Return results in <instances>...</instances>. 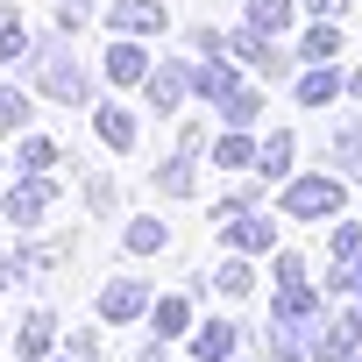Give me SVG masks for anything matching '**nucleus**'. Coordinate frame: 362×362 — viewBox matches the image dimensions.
Segmentation results:
<instances>
[{"label": "nucleus", "mask_w": 362, "mask_h": 362, "mask_svg": "<svg viewBox=\"0 0 362 362\" xmlns=\"http://www.w3.org/2000/svg\"><path fill=\"white\" fill-rule=\"evenodd\" d=\"M29 57H36V86H43V100H57V107H78L86 100V71H78V57L50 36V43H29Z\"/></svg>", "instance_id": "obj_1"}, {"label": "nucleus", "mask_w": 362, "mask_h": 362, "mask_svg": "<svg viewBox=\"0 0 362 362\" xmlns=\"http://www.w3.org/2000/svg\"><path fill=\"white\" fill-rule=\"evenodd\" d=\"M284 214L291 221H334L341 214V177H291L284 185Z\"/></svg>", "instance_id": "obj_2"}, {"label": "nucleus", "mask_w": 362, "mask_h": 362, "mask_svg": "<svg viewBox=\"0 0 362 362\" xmlns=\"http://www.w3.org/2000/svg\"><path fill=\"white\" fill-rule=\"evenodd\" d=\"M50 206H57V185H50V170H43V177L29 170L22 185L8 192V206H0V214H8L15 228H43V214H50Z\"/></svg>", "instance_id": "obj_3"}, {"label": "nucleus", "mask_w": 362, "mask_h": 362, "mask_svg": "<svg viewBox=\"0 0 362 362\" xmlns=\"http://www.w3.org/2000/svg\"><path fill=\"white\" fill-rule=\"evenodd\" d=\"M107 29H114V36H163L170 15H163V0H114V8H107Z\"/></svg>", "instance_id": "obj_4"}, {"label": "nucleus", "mask_w": 362, "mask_h": 362, "mask_svg": "<svg viewBox=\"0 0 362 362\" xmlns=\"http://www.w3.org/2000/svg\"><path fill=\"white\" fill-rule=\"evenodd\" d=\"M100 320H149V291H142V277H114V284H100Z\"/></svg>", "instance_id": "obj_5"}, {"label": "nucleus", "mask_w": 362, "mask_h": 362, "mask_svg": "<svg viewBox=\"0 0 362 362\" xmlns=\"http://www.w3.org/2000/svg\"><path fill=\"white\" fill-rule=\"evenodd\" d=\"M221 235H228L235 256H270V242H277L270 214H235V221H221Z\"/></svg>", "instance_id": "obj_6"}, {"label": "nucleus", "mask_w": 362, "mask_h": 362, "mask_svg": "<svg viewBox=\"0 0 362 362\" xmlns=\"http://www.w3.org/2000/svg\"><path fill=\"white\" fill-rule=\"evenodd\" d=\"M50 348H57V313H22L15 355H22V362H50Z\"/></svg>", "instance_id": "obj_7"}, {"label": "nucleus", "mask_w": 362, "mask_h": 362, "mask_svg": "<svg viewBox=\"0 0 362 362\" xmlns=\"http://www.w3.org/2000/svg\"><path fill=\"white\" fill-rule=\"evenodd\" d=\"M185 86H192V71H185V64H149V78H142V93H149V107H156V114H177Z\"/></svg>", "instance_id": "obj_8"}, {"label": "nucleus", "mask_w": 362, "mask_h": 362, "mask_svg": "<svg viewBox=\"0 0 362 362\" xmlns=\"http://www.w3.org/2000/svg\"><path fill=\"white\" fill-rule=\"evenodd\" d=\"M192 163H199V149L177 142V156L156 163V192H163V199H192V185H199V170H192Z\"/></svg>", "instance_id": "obj_9"}, {"label": "nucleus", "mask_w": 362, "mask_h": 362, "mask_svg": "<svg viewBox=\"0 0 362 362\" xmlns=\"http://www.w3.org/2000/svg\"><path fill=\"white\" fill-rule=\"evenodd\" d=\"M107 78H114V86H142V78H149V50H142V36H121V43L107 50Z\"/></svg>", "instance_id": "obj_10"}, {"label": "nucleus", "mask_w": 362, "mask_h": 362, "mask_svg": "<svg viewBox=\"0 0 362 362\" xmlns=\"http://www.w3.org/2000/svg\"><path fill=\"white\" fill-rule=\"evenodd\" d=\"M121 249H128V256H163V249H170V228H163L156 214H135V221L121 228Z\"/></svg>", "instance_id": "obj_11"}, {"label": "nucleus", "mask_w": 362, "mask_h": 362, "mask_svg": "<svg viewBox=\"0 0 362 362\" xmlns=\"http://www.w3.org/2000/svg\"><path fill=\"white\" fill-rule=\"evenodd\" d=\"M235 86H242V78H235V64H228V57H206V64L192 71V93H199L206 107H221V100L235 93Z\"/></svg>", "instance_id": "obj_12"}, {"label": "nucleus", "mask_w": 362, "mask_h": 362, "mask_svg": "<svg viewBox=\"0 0 362 362\" xmlns=\"http://www.w3.org/2000/svg\"><path fill=\"white\" fill-rule=\"evenodd\" d=\"M341 93H348V86H341L334 64H305V71H298V100H305V107H327V100H341Z\"/></svg>", "instance_id": "obj_13"}, {"label": "nucleus", "mask_w": 362, "mask_h": 362, "mask_svg": "<svg viewBox=\"0 0 362 362\" xmlns=\"http://www.w3.org/2000/svg\"><path fill=\"white\" fill-rule=\"evenodd\" d=\"M149 327H156L163 341L192 334V298H149Z\"/></svg>", "instance_id": "obj_14"}, {"label": "nucleus", "mask_w": 362, "mask_h": 362, "mask_svg": "<svg viewBox=\"0 0 362 362\" xmlns=\"http://www.w3.org/2000/svg\"><path fill=\"white\" fill-rule=\"evenodd\" d=\"M93 135H100L107 149H135V114H128V107H100V114H93Z\"/></svg>", "instance_id": "obj_15"}, {"label": "nucleus", "mask_w": 362, "mask_h": 362, "mask_svg": "<svg viewBox=\"0 0 362 362\" xmlns=\"http://www.w3.org/2000/svg\"><path fill=\"white\" fill-rule=\"evenodd\" d=\"M291 149H298V142H291V128H270V135H263V149H256V170H263V177H291Z\"/></svg>", "instance_id": "obj_16"}, {"label": "nucleus", "mask_w": 362, "mask_h": 362, "mask_svg": "<svg viewBox=\"0 0 362 362\" xmlns=\"http://www.w3.org/2000/svg\"><path fill=\"white\" fill-rule=\"evenodd\" d=\"M71 249H78V235H50V242H22L15 256H22V270H57Z\"/></svg>", "instance_id": "obj_17"}, {"label": "nucleus", "mask_w": 362, "mask_h": 362, "mask_svg": "<svg viewBox=\"0 0 362 362\" xmlns=\"http://www.w3.org/2000/svg\"><path fill=\"white\" fill-rule=\"evenodd\" d=\"M192 355H199V362H228V355H235V327H228V320L192 327Z\"/></svg>", "instance_id": "obj_18"}, {"label": "nucleus", "mask_w": 362, "mask_h": 362, "mask_svg": "<svg viewBox=\"0 0 362 362\" xmlns=\"http://www.w3.org/2000/svg\"><path fill=\"white\" fill-rule=\"evenodd\" d=\"M256 149H263V142H249L242 128H228V135L214 142V163H221V170H249V163H256Z\"/></svg>", "instance_id": "obj_19"}, {"label": "nucleus", "mask_w": 362, "mask_h": 362, "mask_svg": "<svg viewBox=\"0 0 362 362\" xmlns=\"http://www.w3.org/2000/svg\"><path fill=\"white\" fill-rule=\"evenodd\" d=\"M206 291H221V298H249V291H256V270H249V263H221V270H206Z\"/></svg>", "instance_id": "obj_20"}, {"label": "nucleus", "mask_w": 362, "mask_h": 362, "mask_svg": "<svg viewBox=\"0 0 362 362\" xmlns=\"http://www.w3.org/2000/svg\"><path fill=\"white\" fill-rule=\"evenodd\" d=\"M334 50H341V29H334V22H313V29H305V43H298V57H305V64H334Z\"/></svg>", "instance_id": "obj_21"}, {"label": "nucleus", "mask_w": 362, "mask_h": 362, "mask_svg": "<svg viewBox=\"0 0 362 362\" xmlns=\"http://www.w3.org/2000/svg\"><path fill=\"white\" fill-rule=\"evenodd\" d=\"M57 156H64V149H57V135H22V149H15V163H22V170H36V177H43Z\"/></svg>", "instance_id": "obj_22"}, {"label": "nucleus", "mask_w": 362, "mask_h": 362, "mask_svg": "<svg viewBox=\"0 0 362 362\" xmlns=\"http://www.w3.org/2000/svg\"><path fill=\"white\" fill-rule=\"evenodd\" d=\"M249 29L284 36V29H291V0H249Z\"/></svg>", "instance_id": "obj_23"}, {"label": "nucleus", "mask_w": 362, "mask_h": 362, "mask_svg": "<svg viewBox=\"0 0 362 362\" xmlns=\"http://www.w3.org/2000/svg\"><path fill=\"white\" fill-rule=\"evenodd\" d=\"M86 214H93V221H107V214H121V185H114V177H100V170L86 177Z\"/></svg>", "instance_id": "obj_24"}, {"label": "nucleus", "mask_w": 362, "mask_h": 362, "mask_svg": "<svg viewBox=\"0 0 362 362\" xmlns=\"http://www.w3.org/2000/svg\"><path fill=\"white\" fill-rule=\"evenodd\" d=\"M256 114H263V93H249V86H235V93L221 100V121H228V128H249Z\"/></svg>", "instance_id": "obj_25"}, {"label": "nucleus", "mask_w": 362, "mask_h": 362, "mask_svg": "<svg viewBox=\"0 0 362 362\" xmlns=\"http://www.w3.org/2000/svg\"><path fill=\"white\" fill-rule=\"evenodd\" d=\"M22 128H29V93L0 86V135H22Z\"/></svg>", "instance_id": "obj_26"}, {"label": "nucleus", "mask_w": 362, "mask_h": 362, "mask_svg": "<svg viewBox=\"0 0 362 362\" xmlns=\"http://www.w3.org/2000/svg\"><path fill=\"white\" fill-rule=\"evenodd\" d=\"M8 57H29V36H22L15 8H0V64H8Z\"/></svg>", "instance_id": "obj_27"}, {"label": "nucleus", "mask_w": 362, "mask_h": 362, "mask_svg": "<svg viewBox=\"0 0 362 362\" xmlns=\"http://www.w3.org/2000/svg\"><path fill=\"white\" fill-rule=\"evenodd\" d=\"M71 362H100V327H78L71 334Z\"/></svg>", "instance_id": "obj_28"}, {"label": "nucleus", "mask_w": 362, "mask_h": 362, "mask_svg": "<svg viewBox=\"0 0 362 362\" xmlns=\"http://www.w3.org/2000/svg\"><path fill=\"white\" fill-rule=\"evenodd\" d=\"M334 256L355 263V256H362V228H334Z\"/></svg>", "instance_id": "obj_29"}, {"label": "nucleus", "mask_w": 362, "mask_h": 362, "mask_svg": "<svg viewBox=\"0 0 362 362\" xmlns=\"http://www.w3.org/2000/svg\"><path fill=\"white\" fill-rule=\"evenodd\" d=\"M277 284H305V256H277Z\"/></svg>", "instance_id": "obj_30"}, {"label": "nucleus", "mask_w": 362, "mask_h": 362, "mask_svg": "<svg viewBox=\"0 0 362 362\" xmlns=\"http://www.w3.org/2000/svg\"><path fill=\"white\" fill-rule=\"evenodd\" d=\"M29 270H22V256H0V291H8V284H22Z\"/></svg>", "instance_id": "obj_31"}, {"label": "nucleus", "mask_w": 362, "mask_h": 362, "mask_svg": "<svg viewBox=\"0 0 362 362\" xmlns=\"http://www.w3.org/2000/svg\"><path fill=\"white\" fill-rule=\"evenodd\" d=\"M305 8H313V15H320V22H334V15H341V8H348V0H305Z\"/></svg>", "instance_id": "obj_32"}, {"label": "nucleus", "mask_w": 362, "mask_h": 362, "mask_svg": "<svg viewBox=\"0 0 362 362\" xmlns=\"http://www.w3.org/2000/svg\"><path fill=\"white\" fill-rule=\"evenodd\" d=\"M86 22V0H64V29H78Z\"/></svg>", "instance_id": "obj_33"}, {"label": "nucleus", "mask_w": 362, "mask_h": 362, "mask_svg": "<svg viewBox=\"0 0 362 362\" xmlns=\"http://www.w3.org/2000/svg\"><path fill=\"white\" fill-rule=\"evenodd\" d=\"M348 93H355V100H362V78H348Z\"/></svg>", "instance_id": "obj_34"}, {"label": "nucleus", "mask_w": 362, "mask_h": 362, "mask_svg": "<svg viewBox=\"0 0 362 362\" xmlns=\"http://www.w3.org/2000/svg\"><path fill=\"white\" fill-rule=\"evenodd\" d=\"M0 170H8V156H0Z\"/></svg>", "instance_id": "obj_35"}, {"label": "nucleus", "mask_w": 362, "mask_h": 362, "mask_svg": "<svg viewBox=\"0 0 362 362\" xmlns=\"http://www.w3.org/2000/svg\"><path fill=\"white\" fill-rule=\"evenodd\" d=\"M50 362H57V355H50ZM64 362H71V355H64Z\"/></svg>", "instance_id": "obj_36"}, {"label": "nucleus", "mask_w": 362, "mask_h": 362, "mask_svg": "<svg viewBox=\"0 0 362 362\" xmlns=\"http://www.w3.org/2000/svg\"><path fill=\"white\" fill-rule=\"evenodd\" d=\"M355 277H362V270H355Z\"/></svg>", "instance_id": "obj_37"}]
</instances>
